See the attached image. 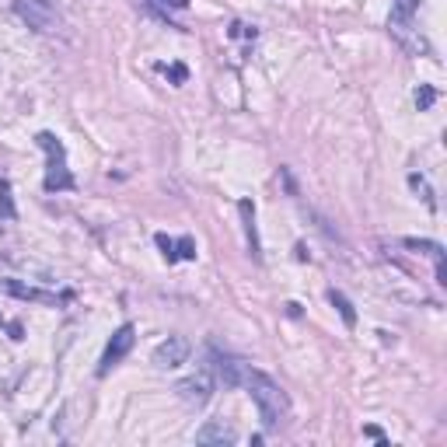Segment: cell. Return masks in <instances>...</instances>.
Listing matches in <instances>:
<instances>
[{"label":"cell","instance_id":"obj_1","mask_svg":"<svg viewBox=\"0 0 447 447\" xmlns=\"http://www.w3.org/2000/svg\"><path fill=\"white\" fill-rule=\"evenodd\" d=\"M241 388L252 395V402H255L259 419H262L266 430H279V426L290 419V398H286V391L279 388L269 374H262V371H255L252 364H245Z\"/></svg>","mask_w":447,"mask_h":447},{"label":"cell","instance_id":"obj_22","mask_svg":"<svg viewBox=\"0 0 447 447\" xmlns=\"http://www.w3.org/2000/svg\"><path fill=\"white\" fill-rule=\"evenodd\" d=\"M7 332H11V339H14V342H21V339H25V329H21V322H11V325H7Z\"/></svg>","mask_w":447,"mask_h":447},{"label":"cell","instance_id":"obj_10","mask_svg":"<svg viewBox=\"0 0 447 447\" xmlns=\"http://www.w3.org/2000/svg\"><path fill=\"white\" fill-rule=\"evenodd\" d=\"M234 441H238V434H234V426L224 423V419H210V423L196 434V444H234Z\"/></svg>","mask_w":447,"mask_h":447},{"label":"cell","instance_id":"obj_3","mask_svg":"<svg viewBox=\"0 0 447 447\" xmlns=\"http://www.w3.org/2000/svg\"><path fill=\"white\" fill-rule=\"evenodd\" d=\"M35 144L46 151V158H50V165H46V178H42V189L46 192H66V189H74V175H70V168H66V147H63V140L50 133V129H42L39 137H35Z\"/></svg>","mask_w":447,"mask_h":447},{"label":"cell","instance_id":"obj_6","mask_svg":"<svg viewBox=\"0 0 447 447\" xmlns=\"http://www.w3.org/2000/svg\"><path fill=\"white\" fill-rule=\"evenodd\" d=\"M189 353H192V346H189V339H185V335H168L165 342H158V346H154L151 360H154V367L171 371V367H182V364L189 360Z\"/></svg>","mask_w":447,"mask_h":447},{"label":"cell","instance_id":"obj_11","mask_svg":"<svg viewBox=\"0 0 447 447\" xmlns=\"http://www.w3.org/2000/svg\"><path fill=\"white\" fill-rule=\"evenodd\" d=\"M14 7H18V14H21V18H25V21H28V25H32L35 32H50V25H53L50 11H39V7H35L32 0H18Z\"/></svg>","mask_w":447,"mask_h":447},{"label":"cell","instance_id":"obj_13","mask_svg":"<svg viewBox=\"0 0 447 447\" xmlns=\"http://www.w3.org/2000/svg\"><path fill=\"white\" fill-rule=\"evenodd\" d=\"M0 217L4 221H18V210H14V196H11V182L0 178Z\"/></svg>","mask_w":447,"mask_h":447},{"label":"cell","instance_id":"obj_15","mask_svg":"<svg viewBox=\"0 0 447 447\" xmlns=\"http://www.w3.org/2000/svg\"><path fill=\"white\" fill-rule=\"evenodd\" d=\"M409 185H412V189L426 199V207H430V210H437V199H434V192H430V185H426V178H423V175H409Z\"/></svg>","mask_w":447,"mask_h":447},{"label":"cell","instance_id":"obj_8","mask_svg":"<svg viewBox=\"0 0 447 447\" xmlns=\"http://www.w3.org/2000/svg\"><path fill=\"white\" fill-rule=\"evenodd\" d=\"M0 290L18 297V301H32V304H46V308H56V294L50 290H39V286H28L21 279H0Z\"/></svg>","mask_w":447,"mask_h":447},{"label":"cell","instance_id":"obj_4","mask_svg":"<svg viewBox=\"0 0 447 447\" xmlns=\"http://www.w3.org/2000/svg\"><path fill=\"white\" fill-rule=\"evenodd\" d=\"M133 342H137V329L126 322V325H119L115 332H112L109 346H105V353H102V364H98V378H105L115 364H122L126 360V353L133 349Z\"/></svg>","mask_w":447,"mask_h":447},{"label":"cell","instance_id":"obj_21","mask_svg":"<svg viewBox=\"0 0 447 447\" xmlns=\"http://www.w3.org/2000/svg\"><path fill=\"white\" fill-rule=\"evenodd\" d=\"M364 434H367V437H374L381 447H388V441H385V430H381V426H374V423H371V426H364Z\"/></svg>","mask_w":447,"mask_h":447},{"label":"cell","instance_id":"obj_19","mask_svg":"<svg viewBox=\"0 0 447 447\" xmlns=\"http://www.w3.org/2000/svg\"><path fill=\"white\" fill-rule=\"evenodd\" d=\"M175 248H178V259H196V241L185 234V238H178L175 241Z\"/></svg>","mask_w":447,"mask_h":447},{"label":"cell","instance_id":"obj_18","mask_svg":"<svg viewBox=\"0 0 447 447\" xmlns=\"http://www.w3.org/2000/svg\"><path fill=\"white\" fill-rule=\"evenodd\" d=\"M158 70L171 77V84H185V77H189V70H185L182 63H171V66H165V63H158Z\"/></svg>","mask_w":447,"mask_h":447},{"label":"cell","instance_id":"obj_17","mask_svg":"<svg viewBox=\"0 0 447 447\" xmlns=\"http://www.w3.org/2000/svg\"><path fill=\"white\" fill-rule=\"evenodd\" d=\"M154 241H158V248H161V255H165L168 262H178V248H175V238H168V234H154Z\"/></svg>","mask_w":447,"mask_h":447},{"label":"cell","instance_id":"obj_20","mask_svg":"<svg viewBox=\"0 0 447 447\" xmlns=\"http://www.w3.org/2000/svg\"><path fill=\"white\" fill-rule=\"evenodd\" d=\"M147 4H154V7H161V11H178V7H185L189 0H147Z\"/></svg>","mask_w":447,"mask_h":447},{"label":"cell","instance_id":"obj_9","mask_svg":"<svg viewBox=\"0 0 447 447\" xmlns=\"http://www.w3.org/2000/svg\"><path fill=\"white\" fill-rule=\"evenodd\" d=\"M238 214H241V224H245V238H248L252 259L262 262V245H259V227H255V203H252V199H241V203H238Z\"/></svg>","mask_w":447,"mask_h":447},{"label":"cell","instance_id":"obj_14","mask_svg":"<svg viewBox=\"0 0 447 447\" xmlns=\"http://www.w3.org/2000/svg\"><path fill=\"white\" fill-rule=\"evenodd\" d=\"M402 245H405V248H412V252H423V255H434V259H441V255H444V248H441L437 241H419V238H405Z\"/></svg>","mask_w":447,"mask_h":447},{"label":"cell","instance_id":"obj_16","mask_svg":"<svg viewBox=\"0 0 447 447\" xmlns=\"http://www.w3.org/2000/svg\"><path fill=\"white\" fill-rule=\"evenodd\" d=\"M434 102H437V91H434L430 84H419V91H416V109L426 112V109H434Z\"/></svg>","mask_w":447,"mask_h":447},{"label":"cell","instance_id":"obj_12","mask_svg":"<svg viewBox=\"0 0 447 447\" xmlns=\"http://www.w3.org/2000/svg\"><path fill=\"white\" fill-rule=\"evenodd\" d=\"M329 301H332V308L339 311L342 325H346V329H356V308H353V301H349L342 290H329Z\"/></svg>","mask_w":447,"mask_h":447},{"label":"cell","instance_id":"obj_2","mask_svg":"<svg viewBox=\"0 0 447 447\" xmlns=\"http://www.w3.org/2000/svg\"><path fill=\"white\" fill-rule=\"evenodd\" d=\"M416 14H419V0H395L388 18V32L391 39L412 56H430V42L419 35L416 28Z\"/></svg>","mask_w":447,"mask_h":447},{"label":"cell","instance_id":"obj_7","mask_svg":"<svg viewBox=\"0 0 447 447\" xmlns=\"http://www.w3.org/2000/svg\"><path fill=\"white\" fill-rule=\"evenodd\" d=\"M210 371L221 378L224 385H231V388H241V374H245V360H238V356H227V353H217V349H210Z\"/></svg>","mask_w":447,"mask_h":447},{"label":"cell","instance_id":"obj_5","mask_svg":"<svg viewBox=\"0 0 447 447\" xmlns=\"http://www.w3.org/2000/svg\"><path fill=\"white\" fill-rule=\"evenodd\" d=\"M175 391H178V398H182L185 405L199 409V405H207L210 395H214V378H210V371H196V374L182 378V381L175 385Z\"/></svg>","mask_w":447,"mask_h":447}]
</instances>
